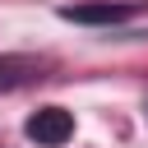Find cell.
<instances>
[{"instance_id":"6da1fadb","label":"cell","mask_w":148,"mask_h":148,"mask_svg":"<svg viewBox=\"0 0 148 148\" xmlns=\"http://www.w3.org/2000/svg\"><path fill=\"white\" fill-rule=\"evenodd\" d=\"M28 139L32 143H42V148H60L69 134H74V116L65 111V106H42V111H32L28 116Z\"/></svg>"},{"instance_id":"7a4b0ae2","label":"cell","mask_w":148,"mask_h":148,"mask_svg":"<svg viewBox=\"0 0 148 148\" xmlns=\"http://www.w3.org/2000/svg\"><path fill=\"white\" fill-rule=\"evenodd\" d=\"M60 18L69 23H88V28H111V23H125L134 18V5H111V0H92V5H65Z\"/></svg>"},{"instance_id":"3957f363","label":"cell","mask_w":148,"mask_h":148,"mask_svg":"<svg viewBox=\"0 0 148 148\" xmlns=\"http://www.w3.org/2000/svg\"><path fill=\"white\" fill-rule=\"evenodd\" d=\"M42 74H46V60H37V56H0V92L23 88Z\"/></svg>"}]
</instances>
